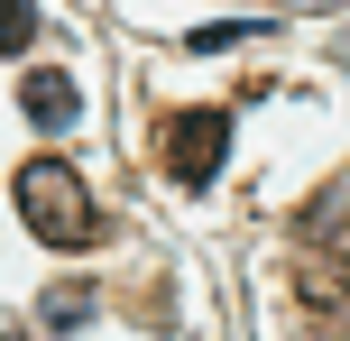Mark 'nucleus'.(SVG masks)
I'll use <instances>...</instances> for the list:
<instances>
[{"instance_id":"6","label":"nucleus","mask_w":350,"mask_h":341,"mask_svg":"<svg viewBox=\"0 0 350 341\" xmlns=\"http://www.w3.org/2000/svg\"><path fill=\"white\" fill-rule=\"evenodd\" d=\"M341 258H350V231H341Z\"/></svg>"},{"instance_id":"1","label":"nucleus","mask_w":350,"mask_h":341,"mask_svg":"<svg viewBox=\"0 0 350 341\" xmlns=\"http://www.w3.org/2000/svg\"><path fill=\"white\" fill-rule=\"evenodd\" d=\"M10 194H18V213H28V231L46 240V249H92V240H102V203L83 194V176H74L65 157H28Z\"/></svg>"},{"instance_id":"5","label":"nucleus","mask_w":350,"mask_h":341,"mask_svg":"<svg viewBox=\"0 0 350 341\" xmlns=\"http://www.w3.org/2000/svg\"><path fill=\"white\" fill-rule=\"evenodd\" d=\"M46 323H55V332L92 323V286H55V295H46Z\"/></svg>"},{"instance_id":"4","label":"nucleus","mask_w":350,"mask_h":341,"mask_svg":"<svg viewBox=\"0 0 350 341\" xmlns=\"http://www.w3.org/2000/svg\"><path fill=\"white\" fill-rule=\"evenodd\" d=\"M37 37V0H0V55H18Z\"/></svg>"},{"instance_id":"2","label":"nucleus","mask_w":350,"mask_h":341,"mask_svg":"<svg viewBox=\"0 0 350 341\" xmlns=\"http://www.w3.org/2000/svg\"><path fill=\"white\" fill-rule=\"evenodd\" d=\"M166 148V176L185 185V194H203L212 176H221V148H230V111H175V120L157 129Z\"/></svg>"},{"instance_id":"3","label":"nucleus","mask_w":350,"mask_h":341,"mask_svg":"<svg viewBox=\"0 0 350 341\" xmlns=\"http://www.w3.org/2000/svg\"><path fill=\"white\" fill-rule=\"evenodd\" d=\"M18 111H28V120L55 139V129L83 120V92H74V74H28V83H18Z\"/></svg>"}]
</instances>
